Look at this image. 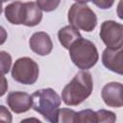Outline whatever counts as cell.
I'll return each instance as SVG.
<instances>
[{
	"mask_svg": "<svg viewBox=\"0 0 123 123\" xmlns=\"http://www.w3.org/2000/svg\"><path fill=\"white\" fill-rule=\"evenodd\" d=\"M93 89L91 74L86 70L78 72L63 87L62 99L67 106H78L89 97Z\"/></svg>",
	"mask_w": 123,
	"mask_h": 123,
	"instance_id": "6da1fadb",
	"label": "cell"
},
{
	"mask_svg": "<svg viewBox=\"0 0 123 123\" xmlns=\"http://www.w3.org/2000/svg\"><path fill=\"white\" fill-rule=\"evenodd\" d=\"M32 108L47 121L57 123V113L61 106V98L52 88H42L32 94Z\"/></svg>",
	"mask_w": 123,
	"mask_h": 123,
	"instance_id": "7a4b0ae2",
	"label": "cell"
},
{
	"mask_svg": "<svg viewBox=\"0 0 123 123\" xmlns=\"http://www.w3.org/2000/svg\"><path fill=\"white\" fill-rule=\"evenodd\" d=\"M73 63L80 69H89L98 62V51L93 42L82 37L68 48Z\"/></svg>",
	"mask_w": 123,
	"mask_h": 123,
	"instance_id": "3957f363",
	"label": "cell"
},
{
	"mask_svg": "<svg viewBox=\"0 0 123 123\" xmlns=\"http://www.w3.org/2000/svg\"><path fill=\"white\" fill-rule=\"evenodd\" d=\"M68 21L76 29L91 32L97 25L95 12L86 4L75 3L68 11Z\"/></svg>",
	"mask_w": 123,
	"mask_h": 123,
	"instance_id": "277c9868",
	"label": "cell"
},
{
	"mask_svg": "<svg viewBox=\"0 0 123 123\" xmlns=\"http://www.w3.org/2000/svg\"><path fill=\"white\" fill-rule=\"evenodd\" d=\"M38 73L39 69L37 63L28 57L16 60L12 69V77L16 82L23 85L35 84L37 80Z\"/></svg>",
	"mask_w": 123,
	"mask_h": 123,
	"instance_id": "5b68a950",
	"label": "cell"
},
{
	"mask_svg": "<svg viewBox=\"0 0 123 123\" xmlns=\"http://www.w3.org/2000/svg\"><path fill=\"white\" fill-rule=\"evenodd\" d=\"M100 37L109 48L122 47L123 26L113 20L104 21L100 29Z\"/></svg>",
	"mask_w": 123,
	"mask_h": 123,
	"instance_id": "8992f818",
	"label": "cell"
},
{
	"mask_svg": "<svg viewBox=\"0 0 123 123\" xmlns=\"http://www.w3.org/2000/svg\"><path fill=\"white\" fill-rule=\"evenodd\" d=\"M123 86L122 84L111 82L104 86L101 96L105 104L109 107L120 108L123 106Z\"/></svg>",
	"mask_w": 123,
	"mask_h": 123,
	"instance_id": "52a82bcc",
	"label": "cell"
},
{
	"mask_svg": "<svg viewBox=\"0 0 123 123\" xmlns=\"http://www.w3.org/2000/svg\"><path fill=\"white\" fill-rule=\"evenodd\" d=\"M7 104L15 113L28 111L32 108V97L23 91H12L8 94Z\"/></svg>",
	"mask_w": 123,
	"mask_h": 123,
	"instance_id": "ba28073f",
	"label": "cell"
},
{
	"mask_svg": "<svg viewBox=\"0 0 123 123\" xmlns=\"http://www.w3.org/2000/svg\"><path fill=\"white\" fill-rule=\"evenodd\" d=\"M29 45L31 50L39 56H46L50 54L53 49L51 37L45 32L34 33L29 39Z\"/></svg>",
	"mask_w": 123,
	"mask_h": 123,
	"instance_id": "9c48e42d",
	"label": "cell"
},
{
	"mask_svg": "<svg viewBox=\"0 0 123 123\" xmlns=\"http://www.w3.org/2000/svg\"><path fill=\"white\" fill-rule=\"evenodd\" d=\"M102 62L105 67L117 74H122V47L109 48L107 47L102 55Z\"/></svg>",
	"mask_w": 123,
	"mask_h": 123,
	"instance_id": "30bf717a",
	"label": "cell"
},
{
	"mask_svg": "<svg viewBox=\"0 0 123 123\" xmlns=\"http://www.w3.org/2000/svg\"><path fill=\"white\" fill-rule=\"evenodd\" d=\"M42 19V11L36 2L24 3L23 24L28 27H34L39 24Z\"/></svg>",
	"mask_w": 123,
	"mask_h": 123,
	"instance_id": "8fae6325",
	"label": "cell"
},
{
	"mask_svg": "<svg viewBox=\"0 0 123 123\" xmlns=\"http://www.w3.org/2000/svg\"><path fill=\"white\" fill-rule=\"evenodd\" d=\"M23 14H24V3L20 1H15L9 4L5 8L6 19L14 25L23 24Z\"/></svg>",
	"mask_w": 123,
	"mask_h": 123,
	"instance_id": "7c38bea8",
	"label": "cell"
},
{
	"mask_svg": "<svg viewBox=\"0 0 123 123\" xmlns=\"http://www.w3.org/2000/svg\"><path fill=\"white\" fill-rule=\"evenodd\" d=\"M82 36H81L80 32L78 31V29H76L72 25L64 26L58 33L59 41L66 49H68L71 46V44L74 41H76L77 39H79Z\"/></svg>",
	"mask_w": 123,
	"mask_h": 123,
	"instance_id": "4fadbf2b",
	"label": "cell"
},
{
	"mask_svg": "<svg viewBox=\"0 0 123 123\" xmlns=\"http://www.w3.org/2000/svg\"><path fill=\"white\" fill-rule=\"evenodd\" d=\"M77 112L70 109H59L57 113V122H75Z\"/></svg>",
	"mask_w": 123,
	"mask_h": 123,
	"instance_id": "5bb4252c",
	"label": "cell"
},
{
	"mask_svg": "<svg viewBox=\"0 0 123 123\" xmlns=\"http://www.w3.org/2000/svg\"><path fill=\"white\" fill-rule=\"evenodd\" d=\"M75 122H97L96 112L92 110H84L76 114Z\"/></svg>",
	"mask_w": 123,
	"mask_h": 123,
	"instance_id": "9a60e30c",
	"label": "cell"
},
{
	"mask_svg": "<svg viewBox=\"0 0 123 123\" xmlns=\"http://www.w3.org/2000/svg\"><path fill=\"white\" fill-rule=\"evenodd\" d=\"M12 65V57L6 51H0V72L7 74Z\"/></svg>",
	"mask_w": 123,
	"mask_h": 123,
	"instance_id": "2e32d148",
	"label": "cell"
},
{
	"mask_svg": "<svg viewBox=\"0 0 123 123\" xmlns=\"http://www.w3.org/2000/svg\"><path fill=\"white\" fill-rule=\"evenodd\" d=\"M96 112V118H97V122H108V123H113L116 120V116L115 114L111 111H107V110H99Z\"/></svg>",
	"mask_w": 123,
	"mask_h": 123,
	"instance_id": "e0dca14e",
	"label": "cell"
},
{
	"mask_svg": "<svg viewBox=\"0 0 123 123\" xmlns=\"http://www.w3.org/2000/svg\"><path fill=\"white\" fill-rule=\"evenodd\" d=\"M36 3L42 11L52 12L59 7L61 0H37Z\"/></svg>",
	"mask_w": 123,
	"mask_h": 123,
	"instance_id": "ac0fdd59",
	"label": "cell"
},
{
	"mask_svg": "<svg viewBox=\"0 0 123 123\" xmlns=\"http://www.w3.org/2000/svg\"><path fill=\"white\" fill-rule=\"evenodd\" d=\"M0 121L8 122V123H11L12 121V113L4 106H0Z\"/></svg>",
	"mask_w": 123,
	"mask_h": 123,
	"instance_id": "d6986e66",
	"label": "cell"
},
{
	"mask_svg": "<svg viewBox=\"0 0 123 123\" xmlns=\"http://www.w3.org/2000/svg\"><path fill=\"white\" fill-rule=\"evenodd\" d=\"M91 1L93 2V4L95 6H97L100 9H103V10L110 9L114 3V0H91Z\"/></svg>",
	"mask_w": 123,
	"mask_h": 123,
	"instance_id": "ffe728a7",
	"label": "cell"
},
{
	"mask_svg": "<svg viewBox=\"0 0 123 123\" xmlns=\"http://www.w3.org/2000/svg\"><path fill=\"white\" fill-rule=\"evenodd\" d=\"M8 90V82L4 77V74L0 72V97L3 96Z\"/></svg>",
	"mask_w": 123,
	"mask_h": 123,
	"instance_id": "44dd1931",
	"label": "cell"
},
{
	"mask_svg": "<svg viewBox=\"0 0 123 123\" xmlns=\"http://www.w3.org/2000/svg\"><path fill=\"white\" fill-rule=\"evenodd\" d=\"M7 37H8V35H7L6 30L2 26H0V45L5 43V41L7 39Z\"/></svg>",
	"mask_w": 123,
	"mask_h": 123,
	"instance_id": "7402d4cb",
	"label": "cell"
},
{
	"mask_svg": "<svg viewBox=\"0 0 123 123\" xmlns=\"http://www.w3.org/2000/svg\"><path fill=\"white\" fill-rule=\"evenodd\" d=\"M77 3H80V4H86V3H87V2H89V1H91V0H75Z\"/></svg>",
	"mask_w": 123,
	"mask_h": 123,
	"instance_id": "603a6c76",
	"label": "cell"
},
{
	"mask_svg": "<svg viewBox=\"0 0 123 123\" xmlns=\"http://www.w3.org/2000/svg\"><path fill=\"white\" fill-rule=\"evenodd\" d=\"M1 12H2V1L0 0V14H1Z\"/></svg>",
	"mask_w": 123,
	"mask_h": 123,
	"instance_id": "cb8c5ba5",
	"label": "cell"
},
{
	"mask_svg": "<svg viewBox=\"0 0 123 123\" xmlns=\"http://www.w3.org/2000/svg\"><path fill=\"white\" fill-rule=\"evenodd\" d=\"M1 1H2V2H7L8 0H1Z\"/></svg>",
	"mask_w": 123,
	"mask_h": 123,
	"instance_id": "d4e9b609",
	"label": "cell"
}]
</instances>
